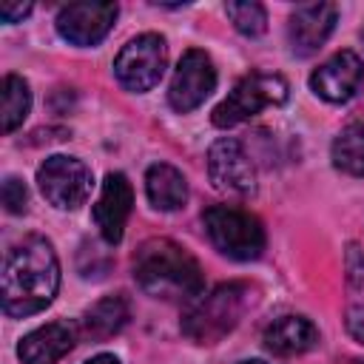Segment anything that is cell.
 <instances>
[{"mask_svg":"<svg viewBox=\"0 0 364 364\" xmlns=\"http://www.w3.org/2000/svg\"><path fill=\"white\" fill-rule=\"evenodd\" d=\"M3 313L26 318L46 310L60 290V262L48 239L26 236L17 242L3 262Z\"/></svg>","mask_w":364,"mask_h":364,"instance_id":"6da1fadb","label":"cell"},{"mask_svg":"<svg viewBox=\"0 0 364 364\" xmlns=\"http://www.w3.org/2000/svg\"><path fill=\"white\" fill-rule=\"evenodd\" d=\"M134 279L148 296L165 301H193L199 293H205L199 262L182 245L165 236L148 239L136 247Z\"/></svg>","mask_w":364,"mask_h":364,"instance_id":"7a4b0ae2","label":"cell"},{"mask_svg":"<svg viewBox=\"0 0 364 364\" xmlns=\"http://www.w3.org/2000/svg\"><path fill=\"white\" fill-rule=\"evenodd\" d=\"M250 301L253 290L245 282H228L210 293H199L182 313V333L196 344H216L242 321Z\"/></svg>","mask_w":364,"mask_h":364,"instance_id":"3957f363","label":"cell"},{"mask_svg":"<svg viewBox=\"0 0 364 364\" xmlns=\"http://www.w3.org/2000/svg\"><path fill=\"white\" fill-rule=\"evenodd\" d=\"M202 225L213 247L228 259L250 262L259 259L264 250V228L250 210L233 205H210L202 213Z\"/></svg>","mask_w":364,"mask_h":364,"instance_id":"277c9868","label":"cell"},{"mask_svg":"<svg viewBox=\"0 0 364 364\" xmlns=\"http://www.w3.org/2000/svg\"><path fill=\"white\" fill-rule=\"evenodd\" d=\"M287 80L273 71H250L245 74L233 91L213 108L210 119L216 128H233L250 117H256L267 105H282L287 102Z\"/></svg>","mask_w":364,"mask_h":364,"instance_id":"5b68a950","label":"cell"},{"mask_svg":"<svg viewBox=\"0 0 364 364\" xmlns=\"http://www.w3.org/2000/svg\"><path fill=\"white\" fill-rule=\"evenodd\" d=\"M165 63H168L165 37L148 31L122 46V51L114 60V77L125 91L142 94V91H151L162 80Z\"/></svg>","mask_w":364,"mask_h":364,"instance_id":"8992f818","label":"cell"},{"mask_svg":"<svg viewBox=\"0 0 364 364\" xmlns=\"http://www.w3.org/2000/svg\"><path fill=\"white\" fill-rule=\"evenodd\" d=\"M37 185L48 205L60 210H74L85 205V199L91 196L94 179H91V168L82 159L54 154L37 168Z\"/></svg>","mask_w":364,"mask_h":364,"instance_id":"52a82bcc","label":"cell"},{"mask_svg":"<svg viewBox=\"0 0 364 364\" xmlns=\"http://www.w3.org/2000/svg\"><path fill=\"white\" fill-rule=\"evenodd\" d=\"M216 88V68L213 60L202 48H188L173 71L171 88H168V102L173 111L188 114L199 108Z\"/></svg>","mask_w":364,"mask_h":364,"instance_id":"ba28073f","label":"cell"},{"mask_svg":"<svg viewBox=\"0 0 364 364\" xmlns=\"http://www.w3.org/2000/svg\"><path fill=\"white\" fill-rule=\"evenodd\" d=\"M208 176L213 188L233 196H250L256 191V168L245 145L233 136H222L208 148Z\"/></svg>","mask_w":364,"mask_h":364,"instance_id":"9c48e42d","label":"cell"},{"mask_svg":"<svg viewBox=\"0 0 364 364\" xmlns=\"http://www.w3.org/2000/svg\"><path fill=\"white\" fill-rule=\"evenodd\" d=\"M117 14H119L117 3H102V0L68 3L57 14V31L71 46H97L114 28Z\"/></svg>","mask_w":364,"mask_h":364,"instance_id":"30bf717a","label":"cell"},{"mask_svg":"<svg viewBox=\"0 0 364 364\" xmlns=\"http://www.w3.org/2000/svg\"><path fill=\"white\" fill-rule=\"evenodd\" d=\"M338 9L333 3H301L293 9L287 23V43L296 57L316 54L336 28Z\"/></svg>","mask_w":364,"mask_h":364,"instance_id":"8fae6325","label":"cell"},{"mask_svg":"<svg viewBox=\"0 0 364 364\" xmlns=\"http://www.w3.org/2000/svg\"><path fill=\"white\" fill-rule=\"evenodd\" d=\"M131 208H134V188H131L128 176L119 173V171H111L105 176V182H102L100 199L94 205V222L100 228V236L108 245H119L122 242Z\"/></svg>","mask_w":364,"mask_h":364,"instance_id":"7c38bea8","label":"cell"},{"mask_svg":"<svg viewBox=\"0 0 364 364\" xmlns=\"http://www.w3.org/2000/svg\"><path fill=\"white\" fill-rule=\"evenodd\" d=\"M364 77V63L355 51L344 48L336 51L330 60H324L313 74H310V88L327 102H347L355 88L361 85Z\"/></svg>","mask_w":364,"mask_h":364,"instance_id":"4fadbf2b","label":"cell"},{"mask_svg":"<svg viewBox=\"0 0 364 364\" xmlns=\"http://www.w3.org/2000/svg\"><path fill=\"white\" fill-rule=\"evenodd\" d=\"M74 344L77 327L68 321H51L23 336V341L17 344V355L23 364H57L74 350Z\"/></svg>","mask_w":364,"mask_h":364,"instance_id":"5bb4252c","label":"cell"},{"mask_svg":"<svg viewBox=\"0 0 364 364\" xmlns=\"http://www.w3.org/2000/svg\"><path fill=\"white\" fill-rule=\"evenodd\" d=\"M344 327L358 344H364V250L355 242H350L344 250Z\"/></svg>","mask_w":364,"mask_h":364,"instance_id":"9a60e30c","label":"cell"},{"mask_svg":"<svg viewBox=\"0 0 364 364\" xmlns=\"http://www.w3.org/2000/svg\"><path fill=\"white\" fill-rule=\"evenodd\" d=\"M318 341V330L304 316H282L264 330V347L273 355H301L313 350Z\"/></svg>","mask_w":364,"mask_h":364,"instance_id":"2e32d148","label":"cell"},{"mask_svg":"<svg viewBox=\"0 0 364 364\" xmlns=\"http://www.w3.org/2000/svg\"><path fill=\"white\" fill-rule=\"evenodd\" d=\"M131 318V307H128V299L122 293L117 296H105L100 301H94L82 318H80V330L85 338L91 341H105L111 336H117Z\"/></svg>","mask_w":364,"mask_h":364,"instance_id":"e0dca14e","label":"cell"},{"mask_svg":"<svg viewBox=\"0 0 364 364\" xmlns=\"http://www.w3.org/2000/svg\"><path fill=\"white\" fill-rule=\"evenodd\" d=\"M145 193L156 210H179L188 202V182L179 168L156 162L145 173Z\"/></svg>","mask_w":364,"mask_h":364,"instance_id":"ac0fdd59","label":"cell"},{"mask_svg":"<svg viewBox=\"0 0 364 364\" xmlns=\"http://www.w3.org/2000/svg\"><path fill=\"white\" fill-rule=\"evenodd\" d=\"M28 108H31L28 82L20 74H6L3 85H0V122H3V134H11L14 128H20L23 119L28 117Z\"/></svg>","mask_w":364,"mask_h":364,"instance_id":"d6986e66","label":"cell"},{"mask_svg":"<svg viewBox=\"0 0 364 364\" xmlns=\"http://www.w3.org/2000/svg\"><path fill=\"white\" fill-rule=\"evenodd\" d=\"M333 165L350 176H364V125L344 128L330 148Z\"/></svg>","mask_w":364,"mask_h":364,"instance_id":"ffe728a7","label":"cell"},{"mask_svg":"<svg viewBox=\"0 0 364 364\" xmlns=\"http://www.w3.org/2000/svg\"><path fill=\"white\" fill-rule=\"evenodd\" d=\"M225 11H228L230 23L236 26V31L245 34V37H259V34H264V28H267V11H264V6L256 3V0L228 3Z\"/></svg>","mask_w":364,"mask_h":364,"instance_id":"44dd1931","label":"cell"},{"mask_svg":"<svg viewBox=\"0 0 364 364\" xmlns=\"http://www.w3.org/2000/svg\"><path fill=\"white\" fill-rule=\"evenodd\" d=\"M3 205H6L9 213H26L28 191H26L23 179H17V176H6V182H3Z\"/></svg>","mask_w":364,"mask_h":364,"instance_id":"7402d4cb","label":"cell"},{"mask_svg":"<svg viewBox=\"0 0 364 364\" xmlns=\"http://www.w3.org/2000/svg\"><path fill=\"white\" fill-rule=\"evenodd\" d=\"M28 11H31V3H3V6H0L3 23H20Z\"/></svg>","mask_w":364,"mask_h":364,"instance_id":"603a6c76","label":"cell"},{"mask_svg":"<svg viewBox=\"0 0 364 364\" xmlns=\"http://www.w3.org/2000/svg\"><path fill=\"white\" fill-rule=\"evenodd\" d=\"M85 364H119V358H117V355H111V353H100V355L88 358Z\"/></svg>","mask_w":364,"mask_h":364,"instance_id":"cb8c5ba5","label":"cell"},{"mask_svg":"<svg viewBox=\"0 0 364 364\" xmlns=\"http://www.w3.org/2000/svg\"><path fill=\"white\" fill-rule=\"evenodd\" d=\"M239 364H270V361H264V358H245V361H239Z\"/></svg>","mask_w":364,"mask_h":364,"instance_id":"d4e9b609","label":"cell"},{"mask_svg":"<svg viewBox=\"0 0 364 364\" xmlns=\"http://www.w3.org/2000/svg\"><path fill=\"white\" fill-rule=\"evenodd\" d=\"M361 37H364V34H361Z\"/></svg>","mask_w":364,"mask_h":364,"instance_id":"484cf974","label":"cell"}]
</instances>
